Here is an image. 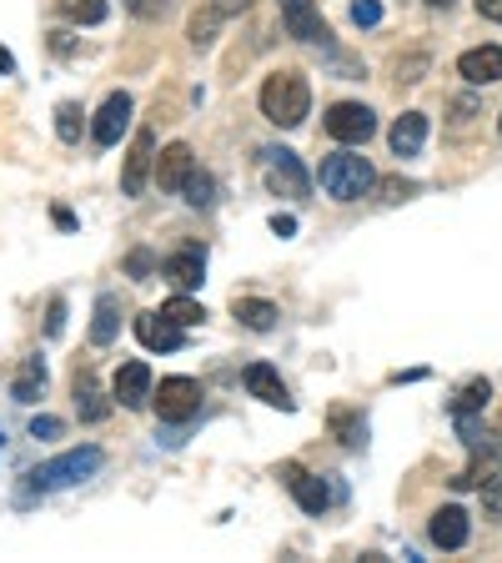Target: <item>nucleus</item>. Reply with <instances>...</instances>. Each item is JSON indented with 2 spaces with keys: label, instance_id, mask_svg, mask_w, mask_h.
<instances>
[{
  "label": "nucleus",
  "instance_id": "1a4fd4ad",
  "mask_svg": "<svg viewBox=\"0 0 502 563\" xmlns=\"http://www.w3.org/2000/svg\"><path fill=\"white\" fill-rule=\"evenodd\" d=\"M126 126H132V97H126V91H111L96 111L91 136H96V146H116L121 136H126Z\"/></svg>",
  "mask_w": 502,
  "mask_h": 563
},
{
  "label": "nucleus",
  "instance_id": "ddd939ff",
  "mask_svg": "<svg viewBox=\"0 0 502 563\" xmlns=\"http://www.w3.org/2000/svg\"><path fill=\"white\" fill-rule=\"evenodd\" d=\"M282 483L292 488V498H297L307 514H322L327 504H332V493H327V483L322 478H311L301 463H282Z\"/></svg>",
  "mask_w": 502,
  "mask_h": 563
},
{
  "label": "nucleus",
  "instance_id": "aec40b11",
  "mask_svg": "<svg viewBox=\"0 0 502 563\" xmlns=\"http://www.w3.org/2000/svg\"><path fill=\"white\" fill-rule=\"evenodd\" d=\"M276 302H266V297H237V323L241 327H251V333H272L276 327Z\"/></svg>",
  "mask_w": 502,
  "mask_h": 563
},
{
  "label": "nucleus",
  "instance_id": "6e6552de",
  "mask_svg": "<svg viewBox=\"0 0 502 563\" xmlns=\"http://www.w3.org/2000/svg\"><path fill=\"white\" fill-rule=\"evenodd\" d=\"M282 21H287V31L297 41H307V46H327V21H322V11L311 5V0H282Z\"/></svg>",
  "mask_w": 502,
  "mask_h": 563
},
{
  "label": "nucleus",
  "instance_id": "7ed1b4c3",
  "mask_svg": "<svg viewBox=\"0 0 502 563\" xmlns=\"http://www.w3.org/2000/svg\"><path fill=\"white\" fill-rule=\"evenodd\" d=\"M101 463H106L101 448H76V453H60V458H50V463H41L36 473H31V483H36V488H66V483L91 478Z\"/></svg>",
  "mask_w": 502,
  "mask_h": 563
},
{
  "label": "nucleus",
  "instance_id": "c9c22d12",
  "mask_svg": "<svg viewBox=\"0 0 502 563\" xmlns=\"http://www.w3.org/2000/svg\"><path fill=\"white\" fill-rule=\"evenodd\" d=\"M56 432H60L56 418H36V423H31V438H56Z\"/></svg>",
  "mask_w": 502,
  "mask_h": 563
},
{
  "label": "nucleus",
  "instance_id": "37998d69",
  "mask_svg": "<svg viewBox=\"0 0 502 563\" xmlns=\"http://www.w3.org/2000/svg\"><path fill=\"white\" fill-rule=\"evenodd\" d=\"M498 132H502V121H498Z\"/></svg>",
  "mask_w": 502,
  "mask_h": 563
},
{
  "label": "nucleus",
  "instance_id": "b1692460",
  "mask_svg": "<svg viewBox=\"0 0 502 563\" xmlns=\"http://www.w3.org/2000/svg\"><path fill=\"white\" fill-rule=\"evenodd\" d=\"M181 192H186V206H196V212H206V206L216 202V181L206 177V171H192V177H186V187H181Z\"/></svg>",
  "mask_w": 502,
  "mask_h": 563
},
{
  "label": "nucleus",
  "instance_id": "4c0bfd02",
  "mask_svg": "<svg viewBox=\"0 0 502 563\" xmlns=\"http://www.w3.org/2000/svg\"><path fill=\"white\" fill-rule=\"evenodd\" d=\"M478 15L482 21H502V0H478Z\"/></svg>",
  "mask_w": 502,
  "mask_h": 563
},
{
  "label": "nucleus",
  "instance_id": "bb28decb",
  "mask_svg": "<svg viewBox=\"0 0 502 563\" xmlns=\"http://www.w3.org/2000/svg\"><path fill=\"white\" fill-rule=\"evenodd\" d=\"M161 312H167V317H171V323H176V327H196V323H202V317H206V312H202V302H192V297H171Z\"/></svg>",
  "mask_w": 502,
  "mask_h": 563
},
{
  "label": "nucleus",
  "instance_id": "f257e3e1",
  "mask_svg": "<svg viewBox=\"0 0 502 563\" xmlns=\"http://www.w3.org/2000/svg\"><path fill=\"white\" fill-rule=\"evenodd\" d=\"M311 111V86L301 71H272L262 81V116L272 121V126H301Z\"/></svg>",
  "mask_w": 502,
  "mask_h": 563
},
{
  "label": "nucleus",
  "instance_id": "e433bc0d",
  "mask_svg": "<svg viewBox=\"0 0 502 563\" xmlns=\"http://www.w3.org/2000/svg\"><path fill=\"white\" fill-rule=\"evenodd\" d=\"M272 232H276V237H292V232H297V216H282V212H276L272 216Z\"/></svg>",
  "mask_w": 502,
  "mask_h": 563
},
{
  "label": "nucleus",
  "instance_id": "79ce46f5",
  "mask_svg": "<svg viewBox=\"0 0 502 563\" xmlns=\"http://www.w3.org/2000/svg\"><path fill=\"white\" fill-rule=\"evenodd\" d=\"M427 5H453V0H427Z\"/></svg>",
  "mask_w": 502,
  "mask_h": 563
},
{
  "label": "nucleus",
  "instance_id": "0eeeda50",
  "mask_svg": "<svg viewBox=\"0 0 502 563\" xmlns=\"http://www.w3.org/2000/svg\"><path fill=\"white\" fill-rule=\"evenodd\" d=\"M136 337L151 352H176L186 348V327H176L167 312H136Z\"/></svg>",
  "mask_w": 502,
  "mask_h": 563
},
{
  "label": "nucleus",
  "instance_id": "423d86ee",
  "mask_svg": "<svg viewBox=\"0 0 502 563\" xmlns=\"http://www.w3.org/2000/svg\"><path fill=\"white\" fill-rule=\"evenodd\" d=\"M262 167H266V187L276 196H307V171L292 151H262Z\"/></svg>",
  "mask_w": 502,
  "mask_h": 563
},
{
  "label": "nucleus",
  "instance_id": "58836bf2",
  "mask_svg": "<svg viewBox=\"0 0 502 563\" xmlns=\"http://www.w3.org/2000/svg\"><path fill=\"white\" fill-rule=\"evenodd\" d=\"M212 5H216V11H221V15H241V11H247V5H251V0H212Z\"/></svg>",
  "mask_w": 502,
  "mask_h": 563
},
{
  "label": "nucleus",
  "instance_id": "9d476101",
  "mask_svg": "<svg viewBox=\"0 0 502 563\" xmlns=\"http://www.w3.org/2000/svg\"><path fill=\"white\" fill-rule=\"evenodd\" d=\"M156 156V136L151 132H136V142H132V151H126V171H121V192L126 196H141L146 192V181H151V161Z\"/></svg>",
  "mask_w": 502,
  "mask_h": 563
},
{
  "label": "nucleus",
  "instance_id": "ea45409f",
  "mask_svg": "<svg viewBox=\"0 0 502 563\" xmlns=\"http://www.w3.org/2000/svg\"><path fill=\"white\" fill-rule=\"evenodd\" d=\"M50 222H56V227H60V232H71V227H76V216H71V212H66V206H56V212H50Z\"/></svg>",
  "mask_w": 502,
  "mask_h": 563
},
{
  "label": "nucleus",
  "instance_id": "f8f14e48",
  "mask_svg": "<svg viewBox=\"0 0 502 563\" xmlns=\"http://www.w3.org/2000/svg\"><path fill=\"white\" fill-rule=\"evenodd\" d=\"M111 393H116L121 408H146V403H151V393H156V387H151V368H146V362H121Z\"/></svg>",
  "mask_w": 502,
  "mask_h": 563
},
{
  "label": "nucleus",
  "instance_id": "4468645a",
  "mask_svg": "<svg viewBox=\"0 0 502 563\" xmlns=\"http://www.w3.org/2000/svg\"><path fill=\"white\" fill-rule=\"evenodd\" d=\"M457 76L467 86H492L502 76V46H472L457 56Z\"/></svg>",
  "mask_w": 502,
  "mask_h": 563
},
{
  "label": "nucleus",
  "instance_id": "6ab92c4d",
  "mask_svg": "<svg viewBox=\"0 0 502 563\" xmlns=\"http://www.w3.org/2000/svg\"><path fill=\"white\" fill-rule=\"evenodd\" d=\"M76 408H81V423H106L111 418V403L101 393V383L91 372H76Z\"/></svg>",
  "mask_w": 502,
  "mask_h": 563
},
{
  "label": "nucleus",
  "instance_id": "39448f33",
  "mask_svg": "<svg viewBox=\"0 0 502 563\" xmlns=\"http://www.w3.org/2000/svg\"><path fill=\"white\" fill-rule=\"evenodd\" d=\"M372 132H377V116H372V106H362V101H336V106L327 111V136H332V142L362 146Z\"/></svg>",
  "mask_w": 502,
  "mask_h": 563
},
{
  "label": "nucleus",
  "instance_id": "7c9ffc66",
  "mask_svg": "<svg viewBox=\"0 0 502 563\" xmlns=\"http://www.w3.org/2000/svg\"><path fill=\"white\" fill-rule=\"evenodd\" d=\"M482 514L502 523V473L498 478H488V488H482Z\"/></svg>",
  "mask_w": 502,
  "mask_h": 563
},
{
  "label": "nucleus",
  "instance_id": "a19ab883",
  "mask_svg": "<svg viewBox=\"0 0 502 563\" xmlns=\"http://www.w3.org/2000/svg\"><path fill=\"white\" fill-rule=\"evenodd\" d=\"M0 71H5V76H15V56H11V50H5V46H0Z\"/></svg>",
  "mask_w": 502,
  "mask_h": 563
},
{
  "label": "nucleus",
  "instance_id": "dca6fc26",
  "mask_svg": "<svg viewBox=\"0 0 502 563\" xmlns=\"http://www.w3.org/2000/svg\"><path fill=\"white\" fill-rule=\"evenodd\" d=\"M432 543H437V549H463L467 543V533H472V528H467V514L457 504H447V508H437V514H432Z\"/></svg>",
  "mask_w": 502,
  "mask_h": 563
},
{
  "label": "nucleus",
  "instance_id": "72a5a7b5",
  "mask_svg": "<svg viewBox=\"0 0 502 563\" xmlns=\"http://www.w3.org/2000/svg\"><path fill=\"white\" fill-rule=\"evenodd\" d=\"M151 267H156L151 252H132V257H126V272H132L136 282H146V277H151Z\"/></svg>",
  "mask_w": 502,
  "mask_h": 563
},
{
  "label": "nucleus",
  "instance_id": "393cba45",
  "mask_svg": "<svg viewBox=\"0 0 502 563\" xmlns=\"http://www.w3.org/2000/svg\"><path fill=\"white\" fill-rule=\"evenodd\" d=\"M66 21H81V25H101L106 21V0H60Z\"/></svg>",
  "mask_w": 502,
  "mask_h": 563
},
{
  "label": "nucleus",
  "instance_id": "c756f323",
  "mask_svg": "<svg viewBox=\"0 0 502 563\" xmlns=\"http://www.w3.org/2000/svg\"><path fill=\"white\" fill-rule=\"evenodd\" d=\"M377 192H383L387 206H397V202H407V196L418 192V187H412V181H402V177H387V181H377Z\"/></svg>",
  "mask_w": 502,
  "mask_h": 563
},
{
  "label": "nucleus",
  "instance_id": "412c9836",
  "mask_svg": "<svg viewBox=\"0 0 502 563\" xmlns=\"http://www.w3.org/2000/svg\"><path fill=\"white\" fill-rule=\"evenodd\" d=\"M41 387H46V362H41V358H25L21 372H15V383H11L15 403H36Z\"/></svg>",
  "mask_w": 502,
  "mask_h": 563
},
{
  "label": "nucleus",
  "instance_id": "a211bd4d",
  "mask_svg": "<svg viewBox=\"0 0 502 563\" xmlns=\"http://www.w3.org/2000/svg\"><path fill=\"white\" fill-rule=\"evenodd\" d=\"M161 277H167L176 292H192V288H202L206 257L202 252H176V257H167V262H161Z\"/></svg>",
  "mask_w": 502,
  "mask_h": 563
},
{
  "label": "nucleus",
  "instance_id": "20e7f679",
  "mask_svg": "<svg viewBox=\"0 0 502 563\" xmlns=\"http://www.w3.org/2000/svg\"><path fill=\"white\" fill-rule=\"evenodd\" d=\"M161 423H186L202 413V383L196 378H161V387L151 393Z\"/></svg>",
  "mask_w": 502,
  "mask_h": 563
},
{
  "label": "nucleus",
  "instance_id": "2f4dec72",
  "mask_svg": "<svg viewBox=\"0 0 502 563\" xmlns=\"http://www.w3.org/2000/svg\"><path fill=\"white\" fill-rule=\"evenodd\" d=\"M352 21H357V25H377V21H383V5H377V0H352Z\"/></svg>",
  "mask_w": 502,
  "mask_h": 563
},
{
  "label": "nucleus",
  "instance_id": "f03ea898",
  "mask_svg": "<svg viewBox=\"0 0 502 563\" xmlns=\"http://www.w3.org/2000/svg\"><path fill=\"white\" fill-rule=\"evenodd\" d=\"M317 181H322V192L332 196V202H362V196L377 187V171H372L367 156L336 151V156H327V161H322Z\"/></svg>",
  "mask_w": 502,
  "mask_h": 563
},
{
  "label": "nucleus",
  "instance_id": "2eb2a0df",
  "mask_svg": "<svg viewBox=\"0 0 502 563\" xmlns=\"http://www.w3.org/2000/svg\"><path fill=\"white\" fill-rule=\"evenodd\" d=\"M247 393H251V397H262L266 408L292 413V393H287V383H282V378H276V368H266V362H251V368H247Z\"/></svg>",
  "mask_w": 502,
  "mask_h": 563
},
{
  "label": "nucleus",
  "instance_id": "cd10ccee",
  "mask_svg": "<svg viewBox=\"0 0 502 563\" xmlns=\"http://www.w3.org/2000/svg\"><path fill=\"white\" fill-rule=\"evenodd\" d=\"M56 132H60V142H81V106L76 101H60L56 106Z\"/></svg>",
  "mask_w": 502,
  "mask_h": 563
},
{
  "label": "nucleus",
  "instance_id": "4be33fe9",
  "mask_svg": "<svg viewBox=\"0 0 502 563\" xmlns=\"http://www.w3.org/2000/svg\"><path fill=\"white\" fill-rule=\"evenodd\" d=\"M488 397H492L488 378H472V383H463V387H457V397H453V418H478V413L488 408Z\"/></svg>",
  "mask_w": 502,
  "mask_h": 563
},
{
  "label": "nucleus",
  "instance_id": "f704fd0d",
  "mask_svg": "<svg viewBox=\"0 0 502 563\" xmlns=\"http://www.w3.org/2000/svg\"><path fill=\"white\" fill-rule=\"evenodd\" d=\"M60 327H66V302H60V297H50V317H46V333H50V337H60Z\"/></svg>",
  "mask_w": 502,
  "mask_h": 563
},
{
  "label": "nucleus",
  "instance_id": "a878e982",
  "mask_svg": "<svg viewBox=\"0 0 502 563\" xmlns=\"http://www.w3.org/2000/svg\"><path fill=\"white\" fill-rule=\"evenodd\" d=\"M216 25H221V11H216V5H212V11H196L192 15V31H186V36H192V46H212Z\"/></svg>",
  "mask_w": 502,
  "mask_h": 563
},
{
  "label": "nucleus",
  "instance_id": "c85d7f7f",
  "mask_svg": "<svg viewBox=\"0 0 502 563\" xmlns=\"http://www.w3.org/2000/svg\"><path fill=\"white\" fill-rule=\"evenodd\" d=\"M332 428H336V438H342L347 448H362V443H367V438H362V423H352V413H347V408H336V413H332Z\"/></svg>",
  "mask_w": 502,
  "mask_h": 563
},
{
  "label": "nucleus",
  "instance_id": "f3484780",
  "mask_svg": "<svg viewBox=\"0 0 502 563\" xmlns=\"http://www.w3.org/2000/svg\"><path fill=\"white\" fill-rule=\"evenodd\" d=\"M387 142H392V151H397V156H418V151H422V142H427V116H422V111H402V116L392 121Z\"/></svg>",
  "mask_w": 502,
  "mask_h": 563
},
{
  "label": "nucleus",
  "instance_id": "9b49d317",
  "mask_svg": "<svg viewBox=\"0 0 502 563\" xmlns=\"http://www.w3.org/2000/svg\"><path fill=\"white\" fill-rule=\"evenodd\" d=\"M192 171H196V156L186 142H171L167 151L156 156V187H161V192H181Z\"/></svg>",
  "mask_w": 502,
  "mask_h": 563
},
{
  "label": "nucleus",
  "instance_id": "5701e85b",
  "mask_svg": "<svg viewBox=\"0 0 502 563\" xmlns=\"http://www.w3.org/2000/svg\"><path fill=\"white\" fill-rule=\"evenodd\" d=\"M116 327H121V307H116V297H111V292H101V297H96V317H91V342H96V348H106L111 337H116Z\"/></svg>",
  "mask_w": 502,
  "mask_h": 563
},
{
  "label": "nucleus",
  "instance_id": "473e14b6",
  "mask_svg": "<svg viewBox=\"0 0 502 563\" xmlns=\"http://www.w3.org/2000/svg\"><path fill=\"white\" fill-rule=\"evenodd\" d=\"M167 5H171V0H126V11L141 15V21H156V15L167 11Z\"/></svg>",
  "mask_w": 502,
  "mask_h": 563
}]
</instances>
